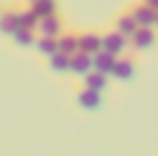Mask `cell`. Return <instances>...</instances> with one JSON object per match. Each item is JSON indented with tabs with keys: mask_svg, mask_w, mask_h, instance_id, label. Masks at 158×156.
I'll list each match as a JSON object with an SVG mask.
<instances>
[{
	"mask_svg": "<svg viewBox=\"0 0 158 156\" xmlns=\"http://www.w3.org/2000/svg\"><path fill=\"white\" fill-rule=\"evenodd\" d=\"M16 29H21L19 3H0V34L3 37H13Z\"/></svg>",
	"mask_w": 158,
	"mask_h": 156,
	"instance_id": "1",
	"label": "cell"
},
{
	"mask_svg": "<svg viewBox=\"0 0 158 156\" xmlns=\"http://www.w3.org/2000/svg\"><path fill=\"white\" fill-rule=\"evenodd\" d=\"M127 48H132V45H129V37L121 34L116 27H111V29L103 32V50H108V53H113V56H124Z\"/></svg>",
	"mask_w": 158,
	"mask_h": 156,
	"instance_id": "2",
	"label": "cell"
},
{
	"mask_svg": "<svg viewBox=\"0 0 158 156\" xmlns=\"http://www.w3.org/2000/svg\"><path fill=\"white\" fill-rule=\"evenodd\" d=\"M137 72H140V64H137L135 56H118L116 58V66H113V74L111 77L116 79V82H129V79L137 77Z\"/></svg>",
	"mask_w": 158,
	"mask_h": 156,
	"instance_id": "3",
	"label": "cell"
},
{
	"mask_svg": "<svg viewBox=\"0 0 158 156\" xmlns=\"http://www.w3.org/2000/svg\"><path fill=\"white\" fill-rule=\"evenodd\" d=\"M129 45L135 53H142V50H150L158 45V29L156 27H140L135 34L129 37Z\"/></svg>",
	"mask_w": 158,
	"mask_h": 156,
	"instance_id": "4",
	"label": "cell"
},
{
	"mask_svg": "<svg viewBox=\"0 0 158 156\" xmlns=\"http://www.w3.org/2000/svg\"><path fill=\"white\" fill-rule=\"evenodd\" d=\"M74 98H77V106L85 109V111H98L103 106V93L100 90H92V87H85V85H79Z\"/></svg>",
	"mask_w": 158,
	"mask_h": 156,
	"instance_id": "5",
	"label": "cell"
},
{
	"mask_svg": "<svg viewBox=\"0 0 158 156\" xmlns=\"http://www.w3.org/2000/svg\"><path fill=\"white\" fill-rule=\"evenodd\" d=\"M132 11V16L137 19V24L140 27H156V21H158V11L153 6H148L145 0H137V3H132V6H127Z\"/></svg>",
	"mask_w": 158,
	"mask_h": 156,
	"instance_id": "6",
	"label": "cell"
},
{
	"mask_svg": "<svg viewBox=\"0 0 158 156\" xmlns=\"http://www.w3.org/2000/svg\"><path fill=\"white\" fill-rule=\"evenodd\" d=\"M37 32L40 34H48V37H61L66 32V24H63L61 13H53V16H42L37 24Z\"/></svg>",
	"mask_w": 158,
	"mask_h": 156,
	"instance_id": "7",
	"label": "cell"
},
{
	"mask_svg": "<svg viewBox=\"0 0 158 156\" xmlns=\"http://www.w3.org/2000/svg\"><path fill=\"white\" fill-rule=\"evenodd\" d=\"M111 27H116L121 34H127V37H132V34L140 29V24H137V19L132 16V11L129 8H124V11H118L116 16H113V21H111Z\"/></svg>",
	"mask_w": 158,
	"mask_h": 156,
	"instance_id": "8",
	"label": "cell"
},
{
	"mask_svg": "<svg viewBox=\"0 0 158 156\" xmlns=\"http://www.w3.org/2000/svg\"><path fill=\"white\" fill-rule=\"evenodd\" d=\"M95 69V56H90V53H85V50H77L71 56V74H77V77H85L87 72H92Z\"/></svg>",
	"mask_w": 158,
	"mask_h": 156,
	"instance_id": "9",
	"label": "cell"
},
{
	"mask_svg": "<svg viewBox=\"0 0 158 156\" xmlns=\"http://www.w3.org/2000/svg\"><path fill=\"white\" fill-rule=\"evenodd\" d=\"M79 50H85L90 56L103 50V32H79Z\"/></svg>",
	"mask_w": 158,
	"mask_h": 156,
	"instance_id": "10",
	"label": "cell"
},
{
	"mask_svg": "<svg viewBox=\"0 0 158 156\" xmlns=\"http://www.w3.org/2000/svg\"><path fill=\"white\" fill-rule=\"evenodd\" d=\"M48 69H50L53 74H66V72H71V56H66V53L58 50L56 56L48 58Z\"/></svg>",
	"mask_w": 158,
	"mask_h": 156,
	"instance_id": "11",
	"label": "cell"
},
{
	"mask_svg": "<svg viewBox=\"0 0 158 156\" xmlns=\"http://www.w3.org/2000/svg\"><path fill=\"white\" fill-rule=\"evenodd\" d=\"M37 37H40V32L37 29H29V27H21V29H16L13 32V42L16 45H21V48H32V45H37Z\"/></svg>",
	"mask_w": 158,
	"mask_h": 156,
	"instance_id": "12",
	"label": "cell"
},
{
	"mask_svg": "<svg viewBox=\"0 0 158 156\" xmlns=\"http://www.w3.org/2000/svg\"><path fill=\"white\" fill-rule=\"evenodd\" d=\"M58 48H61V53H66V56H74L79 50V32H63L61 37H58Z\"/></svg>",
	"mask_w": 158,
	"mask_h": 156,
	"instance_id": "13",
	"label": "cell"
},
{
	"mask_svg": "<svg viewBox=\"0 0 158 156\" xmlns=\"http://www.w3.org/2000/svg\"><path fill=\"white\" fill-rule=\"evenodd\" d=\"M82 85H85V87H92V90H100V93H103V90L108 87V74L92 69V72H87L85 77H82Z\"/></svg>",
	"mask_w": 158,
	"mask_h": 156,
	"instance_id": "14",
	"label": "cell"
},
{
	"mask_svg": "<svg viewBox=\"0 0 158 156\" xmlns=\"http://www.w3.org/2000/svg\"><path fill=\"white\" fill-rule=\"evenodd\" d=\"M34 48H37V53L40 56H45V58H50V56H56L58 50V37H48V34H40L37 37V45H34Z\"/></svg>",
	"mask_w": 158,
	"mask_h": 156,
	"instance_id": "15",
	"label": "cell"
},
{
	"mask_svg": "<svg viewBox=\"0 0 158 156\" xmlns=\"http://www.w3.org/2000/svg\"><path fill=\"white\" fill-rule=\"evenodd\" d=\"M116 58H118V56H113V53H108V50H100V53H95V69L111 77V74H113V66H116Z\"/></svg>",
	"mask_w": 158,
	"mask_h": 156,
	"instance_id": "16",
	"label": "cell"
},
{
	"mask_svg": "<svg viewBox=\"0 0 158 156\" xmlns=\"http://www.w3.org/2000/svg\"><path fill=\"white\" fill-rule=\"evenodd\" d=\"M19 19H21V27H29V29H37L40 24V13L27 3H19Z\"/></svg>",
	"mask_w": 158,
	"mask_h": 156,
	"instance_id": "17",
	"label": "cell"
},
{
	"mask_svg": "<svg viewBox=\"0 0 158 156\" xmlns=\"http://www.w3.org/2000/svg\"><path fill=\"white\" fill-rule=\"evenodd\" d=\"M24 3H27V6H32L34 11L40 13V19L58 13V0H24Z\"/></svg>",
	"mask_w": 158,
	"mask_h": 156,
	"instance_id": "18",
	"label": "cell"
},
{
	"mask_svg": "<svg viewBox=\"0 0 158 156\" xmlns=\"http://www.w3.org/2000/svg\"><path fill=\"white\" fill-rule=\"evenodd\" d=\"M145 3H148V6H153V8L158 11V0H145Z\"/></svg>",
	"mask_w": 158,
	"mask_h": 156,
	"instance_id": "19",
	"label": "cell"
},
{
	"mask_svg": "<svg viewBox=\"0 0 158 156\" xmlns=\"http://www.w3.org/2000/svg\"><path fill=\"white\" fill-rule=\"evenodd\" d=\"M156 29H158V21H156Z\"/></svg>",
	"mask_w": 158,
	"mask_h": 156,
	"instance_id": "20",
	"label": "cell"
}]
</instances>
